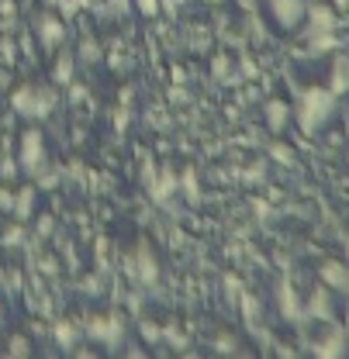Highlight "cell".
I'll list each match as a JSON object with an SVG mask.
<instances>
[{"label": "cell", "mask_w": 349, "mask_h": 359, "mask_svg": "<svg viewBox=\"0 0 349 359\" xmlns=\"http://www.w3.org/2000/svg\"><path fill=\"white\" fill-rule=\"evenodd\" d=\"M52 335H55V342H59V349H66V353H73L77 346H80V335H84V321H55V328H52Z\"/></svg>", "instance_id": "obj_11"}, {"label": "cell", "mask_w": 349, "mask_h": 359, "mask_svg": "<svg viewBox=\"0 0 349 359\" xmlns=\"http://www.w3.org/2000/svg\"><path fill=\"white\" fill-rule=\"evenodd\" d=\"M145 190H149V197H152L159 208H166L176 194H180V173H173L170 166H159L156 177L145 183Z\"/></svg>", "instance_id": "obj_7"}, {"label": "cell", "mask_w": 349, "mask_h": 359, "mask_svg": "<svg viewBox=\"0 0 349 359\" xmlns=\"http://www.w3.org/2000/svg\"><path fill=\"white\" fill-rule=\"evenodd\" d=\"M45 7H52V11H59L62 18H73V14H80L73 0H45Z\"/></svg>", "instance_id": "obj_20"}, {"label": "cell", "mask_w": 349, "mask_h": 359, "mask_svg": "<svg viewBox=\"0 0 349 359\" xmlns=\"http://www.w3.org/2000/svg\"><path fill=\"white\" fill-rule=\"evenodd\" d=\"M131 11V0H107V14H118V18H121V14H129Z\"/></svg>", "instance_id": "obj_27"}, {"label": "cell", "mask_w": 349, "mask_h": 359, "mask_svg": "<svg viewBox=\"0 0 349 359\" xmlns=\"http://www.w3.org/2000/svg\"><path fill=\"white\" fill-rule=\"evenodd\" d=\"M180 194H183L190 204L201 201V180H197V170H194V166H187V170L180 173Z\"/></svg>", "instance_id": "obj_12"}, {"label": "cell", "mask_w": 349, "mask_h": 359, "mask_svg": "<svg viewBox=\"0 0 349 359\" xmlns=\"http://www.w3.org/2000/svg\"><path fill=\"white\" fill-rule=\"evenodd\" d=\"M21 173V166H18V156H0V180L4 183H11V180Z\"/></svg>", "instance_id": "obj_19"}, {"label": "cell", "mask_w": 349, "mask_h": 359, "mask_svg": "<svg viewBox=\"0 0 349 359\" xmlns=\"http://www.w3.org/2000/svg\"><path fill=\"white\" fill-rule=\"evenodd\" d=\"M270 7H273V18L280 28H294L305 14V0H270Z\"/></svg>", "instance_id": "obj_10"}, {"label": "cell", "mask_w": 349, "mask_h": 359, "mask_svg": "<svg viewBox=\"0 0 349 359\" xmlns=\"http://www.w3.org/2000/svg\"><path fill=\"white\" fill-rule=\"evenodd\" d=\"M311 18H315V21H311L315 28H332V14H329L325 7H315V11H311Z\"/></svg>", "instance_id": "obj_24"}, {"label": "cell", "mask_w": 349, "mask_h": 359, "mask_svg": "<svg viewBox=\"0 0 349 359\" xmlns=\"http://www.w3.org/2000/svg\"><path fill=\"white\" fill-rule=\"evenodd\" d=\"M77 80V55L70 48H55V59H52V83L55 87H70Z\"/></svg>", "instance_id": "obj_9"}, {"label": "cell", "mask_w": 349, "mask_h": 359, "mask_svg": "<svg viewBox=\"0 0 349 359\" xmlns=\"http://www.w3.org/2000/svg\"><path fill=\"white\" fill-rule=\"evenodd\" d=\"M11 208H14V190L0 187V211H7V215H11Z\"/></svg>", "instance_id": "obj_28"}, {"label": "cell", "mask_w": 349, "mask_h": 359, "mask_svg": "<svg viewBox=\"0 0 349 359\" xmlns=\"http://www.w3.org/2000/svg\"><path fill=\"white\" fill-rule=\"evenodd\" d=\"M35 204H39V187L35 183H25V187H18L14 190V208H11V215H14V222H32L35 218Z\"/></svg>", "instance_id": "obj_8"}, {"label": "cell", "mask_w": 349, "mask_h": 359, "mask_svg": "<svg viewBox=\"0 0 349 359\" xmlns=\"http://www.w3.org/2000/svg\"><path fill=\"white\" fill-rule=\"evenodd\" d=\"M45 163H48V156H45L42 132H39V128H25V132H21V142H18V166H21V173L32 180Z\"/></svg>", "instance_id": "obj_4"}, {"label": "cell", "mask_w": 349, "mask_h": 359, "mask_svg": "<svg viewBox=\"0 0 349 359\" xmlns=\"http://www.w3.org/2000/svg\"><path fill=\"white\" fill-rule=\"evenodd\" d=\"M80 59H84V62H97V59H100V48H97L93 39H84V42H80Z\"/></svg>", "instance_id": "obj_21"}, {"label": "cell", "mask_w": 349, "mask_h": 359, "mask_svg": "<svg viewBox=\"0 0 349 359\" xmlns=\"http://www.w3.org/2000/svg\"><path fill=\"white\" fill-rule=\"evenodd\" d=\"M7 356H14V359H25V356H32V342H28L25 335H14V339L7 342Z\"/></svg>", "instance_id": "obj_17"}, {"label": "cell", "mask_w": 349, "mask_h": 359, "mask_svg": "<svg viewBox=\"0 0 349 359\" xmlns=\"http://www.w3.org/2000/svg\"><path fill=\"white\" fill-rule=\"evenodd\" d=\"M125 266H129V276L138 283V287H152V283L159 280V259L152 256L149 242H138V245L131 249V256L125 259Z\"/></svg>", "instance_id": "obj_5"}, {"label": "cell", "mask_w": 349, "mask_h": 359, "mask_svg": "<svg viewBox=\"0 0 349 359\" xmlns=\"http://www.w3.org/2000/svg\"><path fill=\"white\" fill-rule=\"evenodd\" d=\"M332 87H336V90H346V87H349V62H346V59L339 62V69H336V80H332Z\"/></svg>", "instance_id": "obj_25"}, {"label": "cell", "mask_w": 349, "mask_h": 359, "mask_svg": "<svg viewBox=\"0 0 349 359\" xmlns=\"http://www.w3.org/2000/svg\"><path fill=\"white\" fill-rule=\"evenodd\" d=\"M84 335L100 342L104 349H121L125 321H121V314H90V318H84Z\"/></svg>", "instance_id": "obj_3"}, {"label": "cell", "mask_w": 349, "mask_h": 359, "mask_svg": "<svg viewBox=\"0 0 349 359\" xmlns=\"http://www.w3.org/2000/svg\"><path fill=\"white\" fill-rule=\"evenodd\" d=\"M21 52H25L28 59H35V45H32V35H28V32L21 35Z\"/></svg>", "instance_id": "obj_30"}, {"label": "cell", "mask_w": 349, "mask_h": 359, "mask_svg": "<svg viewBox=\"0 0 349 359\" xmlns=\"http://www.w3.org/2000/svg\"><path fill=\"white\" fill-rule=\"evenodd\" d=\"M7 80H11V73H7V69H0V87H7Z\"/></svg>", "instance_id": "obj_34"}, {"label": "cell", "mask_w": 349, "mask_h": 359, "mask_svg": "<svg viewBox=\"0 0 349 359\" xmlns=\"http://www.w3.org/2000/svg\"><path fill=\"white\" fill-rule=\"evenodd\" d=\"M242 311H246V318H249V321H256V314H260V304H256L253 297H242Z\"/></svg>", "instance_id": "obj_29"}, {"label": "cell", "mask_w": 349, "mask_h": 359, "mask_svg": "<svg viewBox=\"0 0 349 359\" xmlns=\"http://www.w3.org/2000/svg\"><path fill=\"white\" fill-rule=\"evenodd\" d=\"M55 90H59L55 83H21L11 93V111L25 121H45L59 104Z\"/></svg>", "instance_id": "obj_1"}, {"label": "cell", "mask_w": 349, "mask_h": 359, "mask_svg": "<svg viewBox=\"0 0 349 359\" xmlns=\"http://www.w3.org/2000/svg\"><path fill=\"white\" fill-rule=\"evenodd\" d=\"M52 231V218L45 215V218H39V235H48Z\"/></svg>", "instance_id": "obj_31"}, {"label": "cell", "mask_w": 349, "mask_h": 359, "mask_svg": "<svg viewBox=\"0 0 349 359\" xmlns=\"http://www.w3.org/2000/svg\"><path fill=\"white\" fill-rule=\"evenodd\" d=\"M280 311L284 314H298V297H294V290H291V283H280Z\"/></svg>", "instance_id": "obj_18"}, {"label": "cell", "mask_w": 349, "mask_h": 359, "mask_svg": "<svg viewBox=\"0 0 349 359\" xmlns=\"http://www.w3.org/2000/svg\"><path fill=\"white\" fill-rule=\"evenodd\" d=\"M332 107H336V97H332L329 90H305V97H301V104H298V121H301V128H305L308 135H315L325 125V118L332 114Z\"/></svg>", "instance_id": "obj_2"}, {"label": "cell", "mask_w": 349, "mask_h": 359, "mask_svg": "<svg viewBox=\"0 0 349 359\" xmlns=\"http://www.w3.org/2000/svg\"><path fill=\"white\" fill-rule=\"evenodd\" d=\"M159 4H163V7H166V11L173 14V11H176V7H180V4H183V0H159Z\"/></svg>", "instance_id": "obj_33"}, {"label": "cell", "mask_w": 349, "mask_h": 359, "mask_svg": "<svg viewBox=\"0 0 349 359\" xmlns=\"http://www.w3.org/2000/svg\"><path fill=\"white\" fill-rule=\"evenodd\" d=\"M70 100H73V104H84V100H87L90 93H87V87H80V83H77V80H73V83H70Z\"/></svg>", "instance_id": "obj_26"}, {"label": "cell", "mask_w": 349, "mask_h": 359, "mask_svg": "<svg viewBox=\"0 0 349 359\" xmlns=\"http://www.w3.org/2000/svg\"><path fill=\"white\" fill-rule=\"evenodd\" d=\"M287 118H291V107H287V104H280V100H270V104H266V125H270L273 132H280V128L287 125Z\"/></svg>", "instance_id": "obj_13"}, {"label": "cell", "mask_w": 349, "mask_h": 359, "mask_svg": "<svg viewBox=\"0 0 349 359\" xmlns=\"http://www.w3.org/2000/svg\"><path fill=\"white\" fill-rule=\"evenodd\" d=\"M35 35H39V42L45 48H59V45H66V18L59 14V11H52V7H45L35 14Z\"/></svg>", "instance_id": "obj_6"}, {"label": "cell", "mask_w": 349, "mask_h": 359, "mask_svg": "<svg viewBox=\"0 0 349 359\" xmlns=\"http://www.w3.org/2000/svg\"><path fill=\"white\" fill-rule=\"evenodd\" d=\"M77 4V11H90V7H97V0H73Z\"/></svg>", "instance_id": "obj_32"}, {"label": "cell", "mask_w": 349, "mask_h": 359, "mask_svg": "<svg viewBox=\"0 0 349 359\" xmlns=\"http://www.w3.org/2000/svg\"><path fill=\"white\" fill-rule=\"evenodd\" d=\"M322 276H325V283H332V287H349V273L339 263H329V266L322 269Z\"/></svg>", "instance_id": "obj_16"}, {"label": "cell", "mask_w": 349, "mask_h": 359, "mask_svg": "<svg viewBox=\"0 0 349 359\" xmlns=\"http://www.w3.org/2000/svg\"><path fill=\"white\" fill-rule=\"evenodd\" d=\"M59 180H62V177H59V170H55L52 163H45L42 170L32 177V183H35L39 190H55V187H59Z\"/></svg>", "instance_id": "obj_14"}, {"label": "cell", "mask_w": 349, "mask_h": 359, "mask_svg": "<svg viewBox=\"0 0 349 359\" xmlns=\"http://www.w3.org/2000/svg\"><path fill=\"white\" fill-rule=\"evenodd\" d=\"M135 7H138V14H145V18H156L159 11H163V4L159 0H131Z\"/></svg>", "instance_id": "obj_22"}, {"label": "cell", "mask_w": 349, "mask_h": 359, "mask_svg": "<svg viewBox=\"0 0 349 359\" xmlns=\"http://www.w3.org/2000/svg\"><path fill=\"white\" fill-rule=\"evenodd\" d=\"M25 235H28V228H25V222H14L4 235H0V242L7 245V249H14V245H21L25 242Z\"/></svg>", "instance_id": "obj_15"}, {"label": "cell", "mask_w": 349, "mask_h": 359, "mask_svg": "<svg viewBox=\"0 0 349 359\" xmlns=\"http://www.w3.org/2000/svg\"><path fill=\"white\" fill-rule=\"evenodd\" d=\"M0 59L11 66L14 59H18V48H14V39H0Z\"/></svg>", "instance_id": "obj_23"}]
</instances>
